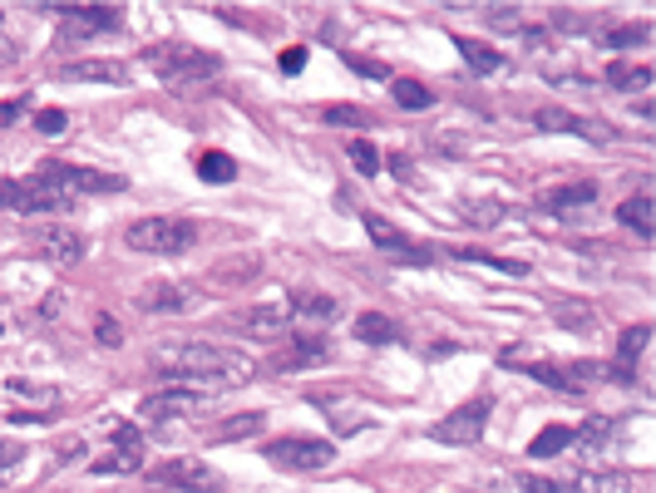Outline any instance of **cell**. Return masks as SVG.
Returning <instances> with one entry per match:
<instances>
[{"instance_id": "40", "label": "cell", "mask_w": 656, "mask_h": 493, "mask_svg": "<svg viewBox=\"0 0 656 493\" xmlns=\"http://www.w3.org/2000/svg\"><path fill=\"white\" fill-rule=\"evenodd\" d=\"M35 129L50 139V134H65V109H45V114H35Z\"/></svg>"}, {"instance_id": "9", "label": "cell", "mask_w": 656, "mask_h": 493, "mask_svg": "<svg viewBox=\"0 0 656 493\" xmlns=\"http://www.w3.org/2000/svg\"><path fill=\"white\" fill-rule=\"evenodd\" d=\"M65 203L70 198L54 193L50 182H40V178H30V182L0 178V207H11V213H60Z\"/></svg>"}, {"instance_id": "21", "label": "cell", "mask_w": 656, "mask_h": 493, "mask_svg": "<svg viewBox=\"0 0 656 493\" xmlns=\"http://www.w3.org/2000/svg\"><path fill=\"white\" fill-rule=\"evenodd\" d=\"M572 493H632V473L617 469H582L572 479Z\"/></svg>"}, {"instance_id": "29", "label": "cell", "mask_w": 656, "mask_h": 493, "mask_svg": "<svg viewBox=\"0 0 656 493\" xmlns=\"http://www.w3.org/2000/svg\"><path fill=\"white\" fill-rule=\"evenodd\" d=\"M390 94H395V104L409 109V114H420V109L434 104V94L420 85V79H390Z\"/></svg>"}, {"instance_id": "2", "label": "cell", "mask_w": 656, "mask_h": 493, "mask_svg": "<svg viewBox=\"0 0 656 493\" xmlns=\"http://www.w3.org/2000/svg\"><path fill=\"white\" fill-rule=\"evenodd\" d=\"M143 65L163 79L168 89H203L223 75V60L213 50H198V45H184V40H163V45H149L143 50Z\"/></svg>"}, {"instance_id": "17", "label": "cell", "mask_w": 656, "mask_h": 493, "mask_svg": "<svg viewBox=\"0 0 656 493\" xmlns=\"http://www.w3.org/2000/svg\"><path fill=\"white\" fill-rule=\"evenodd\" d=\"M60 79H70V85H129L134 69L118 65V60H79V65H65L60 69Z\"/></svg>"}, {"instance_id": "43", "label": "cell", "mask_w": 656, "mask_h": 493, "mask_svg": "<svg viewBox=\"0 0 656 493\" xmlns=\"http://www.w3.org/2000/svg\"><path fill=\"white\" fill-rule=\"evenodd\" d=\"M281 69H287V75H302L306 69V45H287V50H281Z\"/></svg>"}, {"instance_id": "35", "label": "cell", "mask_w": 656, "mask_h": 493, "mask_svg": "<svg viewBox=\"0 0 656 493\" xmlns=\"http://www.w3.org/2000/svg\"><path fill=\"white\" fill-rule=\"evenodd\" d=\"M553 316H558V326H568V331H592V312L582 301H563Z\"/></svg>"}, {"instance_id": "1", "label": "cell", "mask_w": 656, "mask_h": 493, "mask_svg": "<svg viewBox=\"0 0 656 493\" xmlns=\"http://www.w3.org/2000/svg\"><path fill=\"white\" fill-rule=\"evenodd\" d=\"M149 365L159 370V376L178 380V385H248L252 376H257V365L248 361L242 351H232V345H213V341H168L159 345V351L149 355Z\"/></svg>"}, {"instance_id": "36", "label": "cell", "mask_w": 656, "mask_h": 493, "mask_svg": "<svg viewBox=\"0 0 656 493\" xmlns=\"http://www.w3.org/2000/svg\"><path fill=\"white\" fill-rule=\"evenodd\" d=\"M5 390H11V395H25V400H40V405H54V390L50 385H40V380H5Z\"/></svg>"}, {"instance_id": "42", "label": "cell", "mask_w": 656, "mask_h": 493, "mask_svg": "<svg viewBox=\"0 0 656 493\" xmlns=\"http://www.w3.org/2000/svg\"><path fill=\"white\" fill-rule=\"evenodd\" d=\"M464 217H474V223H499V217H504V203H469Z\"/></svg>"}, {"instance_id": "27", "label": "cell", "mask_w": 656, "mask_h": 493, "mask_svg": "<svg viewBox=\"0 0 656 493\" xmlns=\"http://www.w3.org/2000/svg\"><path fill=\"white\" fill-rule=\"evenodd\" d=\"M109 440H114V454L143 464V434L129 425V419H109Z\"/></svg>"}, {"instance_id": "24", "label": "cell", "mask_w": 656, "mask_h": 493, "mask_svg": "<svg viewBox=\"0 0 656 493\" xmlns=\"http://www.w3.org/2000/svg\"><path fill=\"white\" fill-rule=\"evenodd\" d=\"M291 312L302 316V321H336L341 301L326 296V291H302V296H291Z\"/></svg>"}, {"instance_id": "41", "label": "cell", "mask_w": 656, "mask_h": 493, "mask_svg": "<svg viewBox=\"0 0 656 493\" xmlns=\"http://www.w3.org/2000/svg\"><path fill=\"white\" fill-rule=\"evenodd\" d=\"M523 493H572V483L543 479V473H528V479H523Z\"/></svg>"}, {"instance_id": "3", "label": "cell", "mask_w": 656, "mask_h": 493, "mask_svg": "<svg viewBox=\"0 0 656 493\" xmlns=\"http://www.w3.org/2000/svg\"><path fill=\"white\" fill-rule=\"evenodd\" d=\"M124 242L134 252H149V257H178L198 242V223H188V217H139V223L124 227Z\"/></svg>"}, {"instance_id": "37", "label": "cell", "mask_w": 656, "mask_h": 493, "mask_svg": "<svg viewBox=\"0 0 656 493\" xmlns=\"http://www.w3.org/2000/svg\"><path fill=\"white\" fill-rule=\"evenodd\" d=\"M21 464H25V444L21 440H0V479H15Z\"/></svg>"}, {"instance_id": "26", "label": "cell", "mask_w": 656, "mask_h": 493, "mask_svg": "<svg viewBox=\"0 0 656 493\" xmlns=\"http://www.w3.org/2000/svg\"><path fill=\"white\" fill-rule=\"evenodd\" d=\"M572 444V425H548L543 434H533V444H528V459H553V454H563Z\"/></svg>"}, {"instance_id": "18", "label": "cell", "mask_w": 656, "mask_h": 493, "mask_svg": "<svg viewBox=\"0 0 656 493\" xmlns=\"http://www.w3.org/2000/svg\"><path fill=\"white\" fill-rule=\"evenodd\" d=\"M592 198H597V182H558V188H548V193L539 198V207H548V213H578V207H588Z\"/></svg>"}, {"instance_id": "19", "label": "cell", "mask_w": 656, "mask_h": 493, "mask_svg": "<svg viewBox=\"0 0 656 493\" xmlns=\"http://www.w3.org/2000/svg\"><path fill=\"white\" fill-rule=\"evenodd\" d=\"M454 45H459L464 65H469L474 75H499V69H508V65H504V54H499L494 45H484V40H469V35H454Z\"/></svg>"}, {"instance_id": "34", "label": "cell", "mask_w": 656, "mask_h": 493, "mask_svg": "<svg viewBox=\"0 0 656 493\" xmlns=\"http://www.w3.org/2000/svg\"><path fill=\"white\" fill-rule=\"evenodd\" d=\"M351 168H355V173H366V178H376V173H380V153H376V143L355 139V143H351Z\"/></svg>"}, {"instance_id": "30", "label": "cell", "mask_w": 656, "mask_h": 493, "mask_svg": "<svg viewBox=\"0 0 656 493\" xmlns=\"http://www.w3.org/2000/svg\"><path fill=\"white\" fill-rule=\"evenodd\" d=\"M613 440V419H603V415H592L588 425H578L572 429V444H578V450H603V444Z\"/></svg>"}, {"instance_id": "15", "label": "cell", "mask_w": 656, "mask_h": 493, "mask_svg": "<svg viewBox=\"0 0 656 493\" xmlns=\"http://www.w3.org/2000/svg\"><path fill=\"white\" fill-rule=\"evenodd\" d=\"M193 405H198L193 390L168 385V390H153V395H143V400H139V419H149V425H163V419L188 415Z\"/></svg>"}, {"instance_id": "5", "label": "cell", "mask_w": 656, "mask_h": 493, "mask_svg": "<svg viewBox=\"0 0 656 493\" xmlns=\"http://www.w3.org/2000/svg\"><path fill=\"white\" fill-rule=\"evenodd\" d=\"M336 459V450L326 440H306V434H281V440L267 444V464L287 473H316Z\"/></svg>"}, {"instance_id": "39", "label": "cell", "mask_w": 656, "mask_h": 493, "mask_svg": "<svg viewBox=\"0 0 656 493\" xmlns=\"http://www.w3.org/2000/svg\"><path fill=\"white\" fill-rule=\"evenodd\" d=\"M94 336H99V345H124V326H118L114 316H99V321H94Z\"/></svg>"}, {"instance_id": "6", "label": "cell", "mask_w": 656, "mask_h": 493, "mask_svg": "<svg viewBox=\"0 0 656 493\" xmlns=\"http://www.w3.org/2000/svg\"><path fill=\"white\" fill-rule=\"evenodd\" d=\"M40 182H50L54 193H124L129 182L118 178V173H99V168H75V163H45L40 168Z\"/></svg>"}, {"instance_id": "33", "label": "cell", "mask_w": 656, "mask_h": 493, "mask_svg": "<svg viewBox=\"0 0 656 493\" xmlns=\"http://www.w3.org/2000/svg\"><path fill=\"white\" fill-rule=\"evenodd\" d=\"M652 40V25H617V30H603V45H613V50H632V45H646Z\"/></svg>"}, {"instance_id": "31", "label": "cell", "mask_w": 656, "mask_h": 493, "mask_svg": "<svg viewBox=\"0 0 656 493\" xmlns=\"http://www.w3.org/2000/svg\"><path fill=\"white\" fill-rule=\"evenodd\" d=\"M198 178H203V182H232L237 163L227 159V153H203V159H198Z\"/></svg>"}, {"instance_id": "7", "label": "cell", "mask_w": 656, "mask_h": 493, "mask_svg": "<svg viewBox=\"0 0 656 493\" xmlns=\"http://www.w3.org/2000/svg\"><path fill=\"white\" fill-rule=\"evenodd\" d=\"M366 237L386 252L390 262H395V267H430V262H434V246L405 237L395 223H386V217H376V213H366Z\"/></svg>"}, {"instance_id": "11", "label": "cell", "mask_w": 656, "mask_h": 493, "mask_svg": "<svg viewBox=\"0 0 656 493\" xmlns=\"http://www.w3.org/2000/svg\"><path fill=\"white\" fill-rule=\"evenodd\" d=\"M533 129H543V134H578V139H592V143L613 139V129H607V124H597V118H582V114H572V109H533Z\"/></svg>"}, {"instance_id": "10", "label": "cell", "mask_w": 656, "mask_h": 493, "mask_svg": "<svg viewBox=\"0 0 656 493\" xmlns=\"http://www.w3.org/2000/svg\"><path fill=\"white\" fill-rule=\"evenodd\" d=\"M60 25L70 40H89V35H118L124 11L118 5H60Z\"/></svg>"}, {"instance_id": "25", "label": "cell", "mask_w": 656, "mask_h": 493, "mask_svg": "<svg viewBox=\"0 0 656 493\" xmlns=\"http://www.w3.org/2000/svg\"><path fill=\"white\" fill-rule=\"evenodd\" d=\"M395 336H400V326L390 321V316H380V312L355 316V341H366V345H390Z\"/></svg>"}, {"instance_id": "13", "label": "cell", "mask_w": 656, "mask_h": 493, "mask_svg": "<svg viewBox=\"0 0 656 493\" xmlns=\"http://www.w3.org/2000/svg\"><path fill=\"white\" fill-rule=\"evenodd\" d=\"M139 306L153 316H178V312H193L198 306V291L184 287V281H153V287H143Z\"/></svg>"}, {"instance_id": "4", "label": "cell", "mask_w": 656, "mask_h": 493, "mask_svg": "<svg viewBox=\"0 0 656 493\" xmlns=\"http://www.w3.org/2000/svg\"><path fill=\"white\" fill-rule=\"evenodd\" d=\"M489 415H494V400L489 395H474L469 405L450 409V415L440 419V425L430 429L440 444H454V450H469V444L484 440V429H489Z\"/></svg>"}, {"instance_id": "45", "label": "cell", "mask_w": 656, "mask_h": 493, "mask_svg": "<svg viewBox=\"0 0 656 493\" xmlns=\"http://www.w3.org/2000/svg\"><path fill=\"white\" fill-rule=\"evenodd\" d=\"M21 109H30V104H25V99H5V104H0V124H15Z\"/></svg>"}, {"instance_id": "12", "label": "cell", "mask_w": 656, "mask_h": 493, "mask_svg": "<svg viewBox=\"0 0 656 493\" xmlns=\"http://www.w3.org/2000/svg\"><path fill=\"white\" fill-rule=\"evenodd\" d=\"M331 361V341L326 336H297L272 355V370H316V365Z\"/></svg>"}, {"instance_id": "20", "label": "cell", "mask_w": 656, "mask_h": 493, "mask_svg": "<svg viewBox=\"0 0 656 493\" xmlns=\"http://www.w3.org/2000/svg\"><path fill=\"white\" fill-rule=\"evenodd\" d=\"M291 321V306H252V312L237 316V331L248 336H277Z\"/></svg>"}, {"instance_id": "23", "label": "cell", "mask_w": 656, "mask_h": 493, "mask_svg": "<svg viewBox=\"0 0 656 493\" xmlns=\"http://www.w3.org/2000/svg\"><path fill=\"white\" fill-rule=\"evenodd\" d=\"M617 223L622 227H632L636 237H652V227H656V203L646 193H636V198H627L622 207H617Z\"/></svg>"}, {"instance_id": "14", "label": "cell", "mask_w": 656, "mask_h": 493, "mask_svg": "<svg viewBox=\"0 0 656 493\" xmlns=\"http://www.w3.org/2000/svg\"><path fill=\"white\" fill-rule=\"evenodd\" d=\"M35 252H40L45 262H54V267H75V262L89 252V242L75 232V227H45Z\"/></svg>"}, {"instance_id": "32", "label": "cell", "mask_w": 656, "mask_h": 493, "mask_svg": "<svg viewBox=\"0 0 656 493\" xmlns=\"http://www.w3.org/2000/svg\"><path fill=\"white\" fill-rule=\"evenodd\" d=\"M326 124H345V129H370L376 124V114H366V109H355V104H331L321 109Z\"/></svg>"}, {"instance_id": "38", "label": "cell", "mask_w": 656, "mask_h": 493, "mask_svg": "<svg viewBox=\"0 0 656 493\" xmlns=\"http://www.w3.org/2000/svg\"><path fill=\"white\" fill-rule=\"evenodd\" d=\"M89 469H94V473H134V469H139V464H134V459H124V454H99V459L89 464Z\"/></svg>"}, {"instance_id": "16", "label": "cell", "mask_w": 656, "mask_h": 493, "mask_svg": "<svg viewBox=\"0 0 656 493\" xmlns=\"http://www.w3.org/2000/svg\"><path fill=\"white\" fill-rule=\"evenodd\" d=\"M646 341H652V326H627L622 341H617L613 365H607V376L622 380V385H632V380H636V361L646 355Z\"/></svg>"}, {"instance_id": "28", "label": "cell", "mask_w": 656, "mask_h": 493, "mask_svg": "<svg viewBox=\"0 0 656 493\" xmlns=\"http://www.w3.org/2000/svg\"><path fill=\"white\" fill-rule=\"evenodd\" d=\"M607 85H613L617 94H642V89H652V69L646 65H613L607 69Z\"/></svg>"}, {"instance_id": "44", "label": "cell", "mask_w": 656, "mask_h": 493, "mask_svg": "<svg viewBox=\"0 0 656 493\" xmlns=\"http://www.w3.org/2000/svg\"><path fill=\"white\" fill-rule=\"evenodd\" d=\"M351 65H355V75H366V79H386L390 75V69L376 65V60H351Z\"/></svg>"}, {"instance_id": "8", "label": "cell", "mask_w": 656, "mask_h": 493, "mask_svg": "<svg viewBox=\"0 0 656 493\" xmlns=\"http://www.w3.org/2000/svg\"><path fill=\"white\" fill-rule=\"evenodd\" d=\"M159 489H178V493H223V473L203 459H168L149 473Z\"/></svg>"}, {"instance_id": "22", "label": "cell", "mask_w": 656, "mask_h": 493, "mask_svg": "<svg viewBox=\"0 0 656 493\" xmlns=\"http://www.w3.org/2000/svg\"><path fill=\"white\" fill-rule=\"evenodd\" d=\"M262 425H267V415H262V409H248V415L223 419V425H217L207 440H213V444H237V440H252V434H262Z\"/></svg>"}]
</instances>
